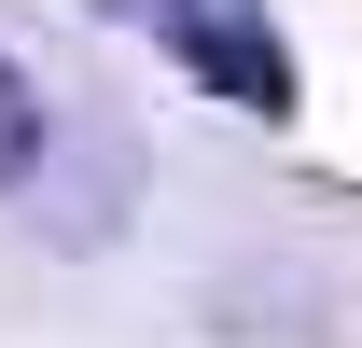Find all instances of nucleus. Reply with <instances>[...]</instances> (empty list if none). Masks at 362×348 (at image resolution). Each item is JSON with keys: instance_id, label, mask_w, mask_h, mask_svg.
I'll use <instances>...</instances> for the list:
<instances>
[{"instance_id": "3", "label": "nucleus", "mask_w": 362, "mask_h": 348, "mask_svg": "<svg viewBox=\"0 0 362 348\" xmlns=\"http://www.w3.org/2000/svg\"><path fill=\"white\" fill-rule=\"evenodd\" d=\"M112 14H168V0H112Z\"/></svg>"}, {"instance_id": "1", "label": "nucleus", "mask_w": 362, "mask_h": 348, "mask_svg": "<svg viewBox=\"0 0 362 348\" xmlns=\"http://www.w3.org/2000/svg\"><path fill=\"white\" fill-rule=\"evenodd\" d=\"M153 28H168V56L195 70V84H223L237 112H265V126L293 112V42H279L251 0H168Z\"/></svg>"}, {"instance_id": "2", "label": "nucleus", "mask_w": 362, "mask_h": 348, "mask_svg": "<svg viewBox=\"0 0 362 348\" xmlns=\"http://www.w3.org/2000/svg\"><path fill=\"white\" fill-rule=\"evenodd\" d=\"M28 168H42V84H28V70L0 56V195H14Z\"/></svg>"}]
</instances>
